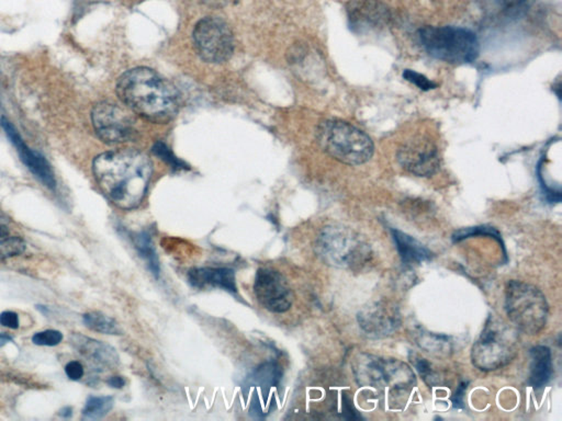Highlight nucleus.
<instances>
[{"mask_svg":"<svg viewBox=\"0 0 562 421\" xmlns=\"http://www.w3.org/2000/svg\"><path fill=\"white\" fill-rule=\"evenodd\" d=\"M391 234L396 243V251L399 253L403 264H420L425 261L430 260L433 257V253L412 236L394 228H391Z\"/></svg>","mask_w":562,"mask_h":421,"instance_id":"nucleus-18","label":"nucleus"},{"mask_svg":"<svg viewBox=\"0 0 562 421\" xmlns=\"http://www.w3.org/2000/svg\"><path fill=\"white\" fill-rule=\"evenodd\" d=\"M358 323L369 337L384 338L399 328L401 319L396 308L384 303H376L359 312Z\"/></svg>","mask_w":562,"mask_h":421,"instance_id":"nucleus-13","label":"nucleus"},{"mask_svg":"<svg viewBox=\"0 0 562 421\" xmlns=\"http://www.w3.org/2000/svg\"><path fill=\"white\" fill-rule=\"evenodd\" d=\"M93 171L99 188L122 209L139 207L152 177V164L138 150H120L97 156Z\"/></svg>","mask_w":562,"mask_h":421,"instance_id":"nucleus-1","label":"nucleus"},{"mask_svg":"<svg viewBox=\"0 0 562 421\" xmlns=\"http://www.w3.org/2000/svg\"><path fill=\"white\" fill-rule=\"evenodd\" d=\"M506 312L510 323L518 331L527 335H537L546 327L549 305L538 287L510 280L506 287Z\"/></svg>","mask_w":562,"mask_h":421,"instance_id":"nucleus-6","label":"nucleus"},{"mask_svg":"<svg viewBox=\"0 0 562 421\" xmlns=\"http://www.w3.org/2000/svg\"><path fill=\"white\" fill-rule=\"evenodd\" d=\"M419 39L430 56L449 64H470L479 56L477 35L468 29L425 26L419 31Z\"/></svg>","mask_w":562,"mask_h":421,"instance_id":"nucleus-5","label":"nucleus"},{"mask_svg":"<svg viewBox=\"0 0 562 421\" xmlns=\"http://www.w3.org/2000/svg\"><path fill=\"white\" fill-rule=\"evenodd\" d=\"M65 371H66V374H68L70 380H79L84 375V367L81 365V362L78 361L70 362L65 367Z\"/></svg>","mask_w":562,"mask_h":421,"instance_id":"nucleus-28","label":"nucleus"},{"mask_svg":"<svg viewBox=\"0 0 562 421\" xmlns=\"http://www.w3.org/2000/svg\"><path fill=\"white\" fill-rule=\"evenodd\" d=\"M63 336L60 331H45L34 335L32 341L38 346H56L62 341Z\"/></svg>","mask_w":562,"mask_h":421,"instance_id":"nucleus-27","label":"nucleus"},{"mask_svg":"<svg viewBox=\"0 0 562 421\" xmlns=\"http://www.w3.org/2000/svg\"><path fill=\"white\" fill-rule=\"evenodd\" d=\"M187 278L194 289L218 287L230 293L237 292L235 273L230 268H194L188 272Z\"/></svg>","mask_w":562,"mask_h":421,"instance_id":"nucleus-16","label":"nucleus"},{"mask_svg":"<svg viewBox=\"0 0 562 421\" xmlns=\"http://www.w3.org/2000/svg\"><path fill=\"white\" fill-rule=\"evenodd\" d=\"M468 388V382H462L457 388L456 393L451 398L455 408H462L465 403V393Z\"/></svg>","mask_w":562,"mask_h":421,"instance_id":"nucleus-31","label":"nucleus"},{"mask_svg":"<svg viewBox=\"0 0 562 421\" xmlns=\"http://www.w3.org/2000/svg\"><path fill=\"white\" fill-rule=\"evenodd\" d=\"M402 168L416 177H430L441 168L437 146L428 137H416L402 145L396 154Z\"/></svg>","mask_w":562,"mask_h":421,"instance_id":"nucleus-12","label":"nucleus"},{"mask_svg":"<svg viewBox=\"0 0 562 421\" xmlns=\"http://www.w3.org/2000/svg\"><path fill=\"white\" fill-rule=\"evenodd\" d=\"M529 386L535 390H542L552 380L554 374L552 354L546 346H536L529 351Z\"/></svg>","mask_w":562,"mask_h":421,"instance_id":"nucleus-17","label":"nucleus"},{"mask_svg":"<svg viewBox=\"0 0 562 421\" xmlns=\"http://www.w3.org/2000/svg\"><path fill=\"white\" fill-rule=\"evenodd\" d=\"M8 234V228H6V226H0V238L7 237Z\"/></svg>","mask_w":562,"mask_h":421,"instance_id":"nucleus-36","label":"nucleus"},{"mask_svg":"<svg viewBox=\"0 0 562 421\" xmlns=\"http://www.w3.org/2000/svg\"><path fill=\"white\" fill-rule=\"evenodd\" d=\"M419 344L423 349L428 350V352H436V354H447L451 351V341L447 336H439L434 333H422L419 339Z\"/></svg>","mask_w":562,"mask_h":421,"instance_id":"nucleus-23","label":"nucleus"},{"mask_svg":"<svg viewBox=\"0 0 562 421\" xmlns=\"http://www.w3.org/2000/svg\"><path fill=\"white\" fill-rule=\"evenodd\" d=\"M498 3L506 10L517 11L529 6L531 0H498Z\"/></svg>","mask_w":562,"mask_h":421,"instance_id":"nucleus-29","label":"nucleus"},{"mask_svg":"<svg viewBox=\"0 0 562 421\" xmlns=\"http://www.w3.org/2000/svg\"><path fill=\"white\" fill-rule=\"evenodd\" d=\"M517 335L504 321L490 315L478 340L472 347V365L491 372L506 367L517 354Z\"/></svg>","mask_w":562,"mask_h":421,"instance_id":"nucleus-7","label":"nucleus"},{"mask_svg":"<svg viewBox=\"0 0 562 421\" xmlns=\"http://www.w3.org/2000/svg\"><path fill=\"white\" fill-rule=\"evenodd\" d=\"M133 245L135 249L138 251L139 255L144 259L148 268L152 272L154 277H159L161 274V264L158 260L157 253H156L155 247H154L153 239L150 237V234L146 230H142L140 233H134L131 236Z\"/></svg>","mask_w":562,"mask_h":421,"instance_id":"nucleus-19","label":"nucleus"},{"mask_svg":"<svg viewBox=\"0 0 562 421\" xmlns=\"http://www.w3.org/2000/svg\"><path fill=\"white\" fill-rule=\"evenodd\" d=\"M320 148L341 163L363 165L370 161L375 148L364 131L341 120H327L316 129Z\"/></svg>","mask_w":562,"mask_h":421,"instance_id":"nucleus-4","label":"nucleus"},{"mask_svg":"<svg viewBox=\"0 0 562 421\" xmlns=\"http://www.w3.org/2000/svg\"><path fill=\"white\" fill-rule=\"evenodd\" d=\"M9 341H13V338L6 333H0V347L5 346Z\"/></svg>","mask_w":562,"mask_h":421,"instance_id":"nucleus-34","label":"nucleus"},{"mask_svg":"<svg viewBox=\"0 0 562 421\" xmlns=\"http://www.w3.org/2000/svg\"><path fill=\"white\" fill-rule=\"evenodd\" d=\"M84 323L89 329L98 331V333H106V335H121L122 333L119 324L114 321V318L99 313V312L85 314Z\"/></svg>","mask_w":562,"mask_h":421,"instance_id":"nucleus-20","label":"nucleus"},{"mask_svg":"<svg viewBox=\"0 0 562 421\" xmlns=\"http://www.w3.org/2000/svg\"><path fill=\"white\" fill-rule=\"evenodd\" d=\"M1 127L5 129L6 134L10 142L15 145V148L20 156L21 161L26 166V168L31 171L34 176L37 177L47 188L52 189V190L55 189L56 180H55L54 173L47 159L40 155L39 152H34L29 148L28 145L21 138L20 134L17 132L15 127L6 118L1 119Z\"/></svg>","mask_w":562,"mask_h":421,"instance_id":"nucleus-14","label":"nucleus"},{"mask_svg":"<svg viewBox=\"0 0 562 421\" xmlns=\"http://www.w3.org/2000/svg\"><path fill=\"white\" fill-rule=\"evenodd\" d=\"M358 384L388 395H409L416 384L412 369L396 359L363 354L354 363Z\"/></svg>","mask_w":562,"mask_h":421,"instance_id":"nucleus-3","label":"nucleus"},{"mask_svg":"<svg viewBox=\"0 0 562 421\" xmlns=\"http://www.w3.org/2000/svg\"><path fill=\"white\" fill-rule=\"evenodd\" d=\"M413 362H414V367L415 369L417 370V372L420 373L421 376L423 377V380L428 383V386H434L436 383L439 382L438 375L436 374L435 371L432 369V365H430L428 360L415 356V357L413 358Z\"/></svg>","mask_w":562,"mask_h":421,"instance_id":"nucleus-25","label":"nucleus"},{"mask_svg":"<svg viewBox=\"0 0 562 421\" xmlns=\"http://www.w3.org/2000/svg\"><path fill=\"white\" fill-rule=\"evenodd\" d=\"M196 52L205 62H226L234 51L233 32L228 24L217 17L198 21L192 32Z\"/></svg>","mask_w":562,"mask_h":421,"instance_id":"nucleus-9","label":"nucleus"},{"mask_svg":"<svg viewBox=\"0 0 562 421\" xmlns=\"http://www.w3.org/2000/svg\"><path fill=\"white\" fill-rule=\"evenodd\" d=\"M91 121L97 136L107 144L127 142L134 137V122L125 109L110 102L93 106Z\"/></svg>","mask_w":562,"mask_h":421,"instance_id":"nucleus-10","label":"nucleus"},{"mask_svg":"<svg viewBox=\"0 0 562 421\" xmlns=\"http://www.w3.org/2000/svg\"><path fill=\"white\" fill-rule=\"evenodd\" d=\"M108 384L114 388H122L125 386V380L122 376H112L108 380Z\"/></svg>","mask_w":562,"mask_h":421,"instance_id":"nucleus-33","label":"nucleus"},{"mask_svg":"<svg viewBox=\"0 0 562 421\" xmlns=\"http://www.w3.org/2000/svg\"><path fill=\"white\" fill-rule=\"evenodd\" d=\"M403 78H405V81L416 86L417 88H420L421 90L428 91L437 87L435 83L428 79V77H425L420 72H414V70H405L403 72Z\"/></svg>","mask_w":562,"mask_h":421,"instance_id":"nucleus-26","label":"nucleus"},{"mask_svg":"<svg viewBox=\"0 0 562 421\" xmlns=\"http://www.w3.org/2000/svg\"><path fill=\"white\" fill-rule=\"evenodd\" d=\"M316 251L324 262L355 270L368 264L371 248L357 233L343 226H327L316 239Z\"/></svg>","mask_w":562,"mask_h":421,"instance_id":"nucleus-8","label":"nucleus"},{"mask_svg":"<svg viewBox=\"0 0 562 421\" xmlns=\"http://www.w3.org/2000/svg\"><path fill=\"white\" fill-rule=\"evenodd\" d=\"M254 293L259 304L272 313L281 314L290 310L293 293L283 274L270 268L257 270Z\"/></svg>","mask_w":562,"mask_h":421,"instance_id":"nucleus-11","label":"nucleus"},{"mask_svg":"<svg viewBox=\"0 0 562 421\" xmlns=\"http://www.w3.org/2000/svg\"><path fill=\"white\" fill-rule=\"evenodd\" d=\"M61 416L65 417V418L72 416V408H70V407L63 408L62 411H61Z\"/></svg>","mask_w":562,"mask_h":421,"instance_id":"nucleus-35","label":"nucleus"},{"mask_svg":"<svg viewBox=\"0 0 562 421\" xmlns=\"http://www.w3.org/2000/svg\"><path fill=\"white\" fill-rule=\"evenodd\" d=\"M477 236H487V237L494 238L495 241L500 244L503 249L504 256H506V247L503 243L502 236L499 233L498 230L491 226H474V228H462V230H457L453 234V243H459V241H465L470 237H477Z\"/></svg>","mask_w":562,"mask_h":421,"instance_id":"nucleus-21","label":"nucleus"},{"mask_svg":"<svg viewBox=\"0 0 562 421\" xmlns=\"http://www.w3.org/2000/svg\"><path fill=\"white\" fill-rule=\"evenodd\" d=\"M24 251L26 243L21 238L8 237L0 241V260L19 256Z\"/></svg>","mask_w":562,"mask_h":421,"instance_id":"nucleus-24","label":"nucleus"},{"mask_svg":"<svg viewBox=\"0 0 562 421\" xmlns=\"http://www.w3.org/2000/svg\"><path fill=\"white\" fill-rule=\"evenodd\" d=\"M234 0H201L203 5L207 6L209 8L220 9L226 6L230 5L233 3Z\"/></svg>","mask_w":562,"mask_h":421,"instance_id":"nucleus-32","label":"nucleus"},{"mask_svg":"<svg viewBox=\"0 0 562 421\" xmlns=\"http://www.w3.org/2000/svg\"><path fill=\"white\" fill-rule=\"evenodd\" d=\"M0 324L5 326V327H8V328L17 329L19 327L18 315L13 313V312H3L0 315Z\"/></svg>","mask_w":562,"mask_h":421,"instance_id":"nucleus-30","label":"nucleus"},{"mask_svg":"<svg viewBox=\"0 0 562 421\" xmlns=\"http://www.w3.org/2000/svg\"><path fill=\"white\" fill-rule=\"evenodd\" d=\"M70 344L99 371L114 369L119 365V356L116 349L102 341L75 333L70 337Z\"/></svg>","mask_w":562,"mask_h":421,"instance_id":"nucleus-15","label":"nucleus"},{"mask_svg":"<svg viewBox=\"0 0 562 421\" xmlns=\"http://www.w3.org/2000/svg\"><path fill=\"white\" fill-rule=\"evenodd\" d=\"M117 95L133 112L155 123L171 121L178 111L176 89L150 68H133L120 76Z\"/></svg>","mask_w":562,"mask_h":421,"instance_id":"nucleus-2","label":"nucleus"},{"mask_svg":"<svg viewBox=\"0 0 562 421\" xmlns=\"http://www.w3.org/2000/svg\"><path fill=\"white\" fill-rule=\"evenodd\" d=\"M114 404V398L110 396L91 397L84 408V417L86 419H91V420L104 418L111 411Z\"/></svg>","mask_w":562,"mask_h":421,"instance_id":"nucleus-22","label":"nucleus"}]
</instances>
